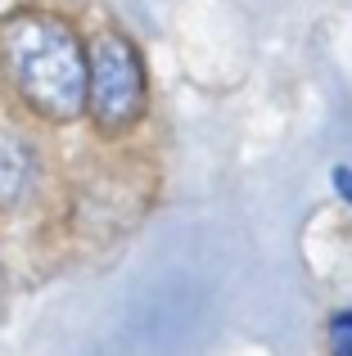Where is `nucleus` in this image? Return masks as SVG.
<instances>
[{
    "label": "nucleus",
    "mask_w": 352,
    "mask_h": 356,
    "mask_svg": "<svg viewBox=\"0 0 352 356\" xmlns=\"http://www.w3.org/2000/svg\"><path fill=\"white\" fill-rule=\"evenodd\" d=\"M86 108L99 131H127L145 113V68L127 36L99 32L86 54Z\"/></svg>",
    "instance_id": "obj_2"
},
{
    "label": "nucleus",
    "mask_w": 352,
    "mask_h": 356,
    "mask_svg": "<svg viewBox=\"0 0 352 356\" xmlns=\"http://www.w3.org/2000/svg\"><path fill=\"white\" fill-rule=\"evenodd\" d=\"M32 185V154L23 140L0 136V203H18Z\"/></svg>",
    "instance_id": "obj_3"
},
{
    "label": "nucleus",
    "mask_w": 352,
    "mask_h": 356,
    "mask_svg": "<svg viewBox=\"0 0 352 356\" xmlns=\"http://www.w3.org/2000/svg\"><path fill=\"white\" fill-rule=\"evenodd\" d=\"M335 190L344 194V203L352 208V167H339V172H335Z\"/></svg>",
    "instance_id": "obj_5"
},
{
    "label": "nucleus",
    "mask_w": 352,
    "mask_h": 356,
    "mask_svg": "<svg viewBox=\"0 0 352 356\" xmlns=\"http://www.w3.org/2000/svg\"><path fill=\"white\" fill-rule=\"evenodd\" d=\"M330 348L339 356H352V312H339L330 321Z\"/></svg>",
    "instance_id": "obj_4"
},
{
    "label": "nucleus",
    "mask_w": 352,
    "mask_h": 356,
    "mask_svg": "<svg viewBox=\"0 0 352 356\" xmlns=\"http://www.w3.org/2000/svg\"><path fill=\"white\" fill-rule=\"evenodd\" d=\"M5 59L23 99L50 122H72L86 108V54L77 36L45 14H18L0 27Z\"/></svg>",
    "instance_id": "obj_1"
}]
</instances>
